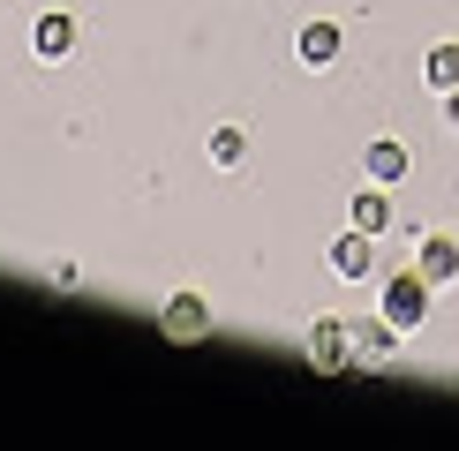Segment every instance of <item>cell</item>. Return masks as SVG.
Masks as SVG:
<instances>
[{"mask_svg":"<svg viewBox=\"0 0 459 451\" xmlns=\"http://www.w3.org/2000/svg\"><path fill=\"white\" fill-rule=\"evenodd\" d=\"M339 23H301V38H294V53H301V68H332L339 61Z\"/></svg>","mask_w":459,"mask_h":451,"instance_id":"30bf717a","label":"cell"},{"mask_svg":"<svg viewBox=\"0 0 459 451\" xmlns=\"http://www.w3.org/2000/svg\"><path fill=\"white\" fill-rule=\"evenodd\" d=\"M248 158V136L241 128H212V166H241Z\"/></svg>","mask_w":459,"mask_h":451,"instance_id":"7c38bea8","label":"cell"},{"mask_svg":"<svg viewBox=\"0 0 459 451\" xmlns=\"http://www.w3.org/2000/svg\"><path fill=\"white\" fill-rule=\"evenodd\" d=\"M309 369L324 376H339V369H354V331H347V316H324V324H309Z\"/></svg>","mask_w":459,"mask_h":451,"instance_id":"3957f363","label":"cell"},{"mask_svg":"<svg viewBox=\"0 0 459 451\" xmlns=\"http://www.w3.org/2000/svg\"><path fill=\"white\" fill-rule=\"evenodd\" d=\"M429 301H437V286L407 263V271H392V278H385V294H377V316H385V324L407 338V331H422V324H429Z\"/></svg>","mask_w":459,"mask_h":451,"instance_id":"6da1fadb","label":"cell"},{"mask_svg":"<svg viewBox=\"0 0 459 451\" xmlns=\"http://www.w3.org/2000/svg\"><path fill=\"white\" fill-rule=\"evenodd\" d=\"M332 278H347V286H361V278H377V234H361V226H347V234L332 241Z\"/></svg>","mask_w":459,"mask_h":451,"instance_id":"277c9868","label":"cell"},{"mask_svg":"<svg viewBox=\"0 0 459 451\" xmlns=\"http://www.w3.org/2000/svg\"><path fill=\"white\" fill-rule=\"evenodd\" d=\"M212 324H219V316H212V301H204L196 286H174V294L159 301V331L174 338V346H196V338H212Z\"/></svg>","mask_w":459,"mask_h":451,"instance_id":"7a4b0ae2","label":"cell"},{"mask_svg":"<svg viewBox=\"0 0 459 451\" xmlns=\"http://www.w3.org/2000/svg\"><path fill=\"white\" fill-rule=\"evenodd\" d=\"M422 75H429V90H437V98H445V90H459V38H445V46H429Z\"/></svg>","mask_w":459,"mask_h":451,"instance_id":"8fae6325","label":"cell"},{"mask_svg":"<svg viewBox=\"0 0 459 451\" xmlns=\"http://www.w3.org/2000/svg\"><path fill=\"white\" fill-rule=\"evenodd\" d=\"M347 226H361V234L385 241V234H392V188H385V181H361L354 203H347Z\"/></svg>","mask_w":459,"mask_h":451,"instance_id":"52a82bcc","label":"cell"},{"mask_svg":"<svg viewBox=\"0 0 459 451\" xmlns=\"http://www.w3.org/2000/svg\"><path fill=\"white\" fill-rule=\"evenodd\" d=\"M347 331H354V369H385L399 353V331L385 316H347Z\"/></svg>","mask_w":459,"mask_h":451,"instance_id":"5b68a950","label":"cell"},{"mask_svg":"<svg viewBox=\"0 0 459 451\" xmlns=\"http://www.w3.org/2000/svg\"><path fill=\"white\" fill-rule=\"evenodd\" d=\"M407 143H399V136H377L369 150H361V181H385V188H399V181H407Z\"/></svg>","mask_w":459,"mask_h":451,"instance_id":"ba28073f","label":"cell"},{"mask_svg":"<svg viewBox=\"0 0 459 451\" xmlns=\"http://www.w3.org/2000/svg\"><path fill=\"white\" fill-rule=\"evenodd\" d=\"M414 271H422L429 286H452L459 278V234H422L414 241Z\"/></svg>","mask_w":459,"mask_h":451,"instance_id":"8992f818","label":"cell"},{"mask_svg":"<svg viewBox=\"0 0 459 451\" xmlns=\"http://www.w3.org/2000/svg\"><path fill=\"white\" fill-rule=\"evenodd\" d=\"M445 128L459 136V90H445Z\"/></svg>","mask_w":459,"mask_h":451,"instance_id":"4fadbf2b","label":"cell"},{"mask_svg":"<svg viewBox=\"0 0 459 451\" xmlns=\"http://www.w3.org/2000/svg\"><path fill=\"white\" fill-rule=\"evenodd\" d=\"M30 46H38V61H68L75 53V15H38V30H30Z\"/></svg>","mask_w":459,"mask_h":451,"instance_id":"9c48e42d","label":"cell"}]
</instances>
